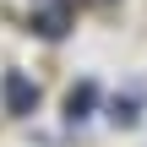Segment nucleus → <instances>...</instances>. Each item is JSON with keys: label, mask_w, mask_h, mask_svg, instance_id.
Returning a JSON list of instances; mask_svg holds the SVG:
<instances>
[{"label": "nucleus", "mask_w": 147, "mask_h": 147, "mask_svg": "<svg viewBox=\"0 0 147 147\" xmlns=\"http://www.w3.org/2000/svg\"><path fill=\"white\" fill-rule=\"evenodd\" d=\"M0 104H5V115H33L38 109V87L22 71H5L0 76Z\"/></svg>", "instance_id": "nucleus-1"}, {"label": "nucleus", "mask_w": 147, "mask_h": 147, "mask_svg": "<svg viewBox=\"0 0 147 147\" xmlns=\"http://www.w3.org/2000/svg\"><path fill=\"white\" fill-rule=\"evenodd\" d=\"M93 104H98V87H93V82H82V87L65 98V115H71V120H87V109H93Z\"/></svg>", "instance_id": "nucleus-2"}, {"label": "nucleus", "mask_w": 147, "mask_h": 147, "mask_svg": "<svg viewBox=\"0 0 147 147\" xmlns=\"http://www.w3.org/2000/svg\"><path fill=\"white\" fill-rule=\"evenodd\" d=\"M38 27H44V38H60V33H65V11H49Z\"/></svg>", "instance_id": "nucleus-3"}]
</instances>
